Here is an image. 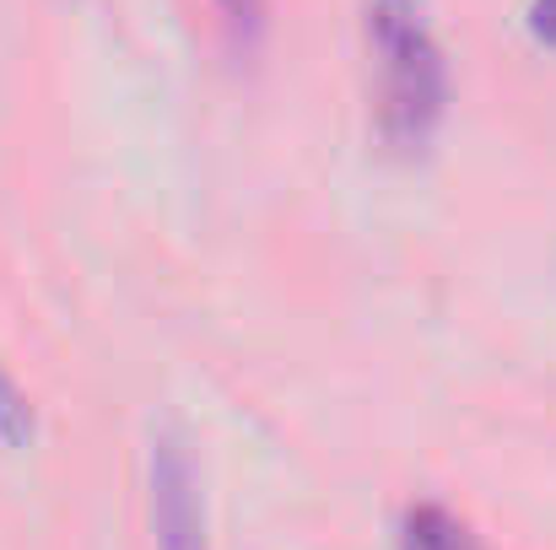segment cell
Returning a JSON list of instances; mask_svg holds the SVG:
<instances>
[{"label":"cell","instance_id":"1","mask_svg":"<svg viewBox=\"0 0 556 550\" xmlns=\"http://www.w3.org/2000/svg\"><path fill=\"white\" fill-rule=\"evenodd\" d=\"M363 38L372 60L378 136L400 157H421L448 114V60L416 0H368Z\"/></svg>","mask_w":556,"mask_h":550},{"label":"cell","instance_id":"2","mask_svg":"<svg viewBox=\"0 0 556 550\" xmlns=\"http://www.w3.org/2000/svg\"><path fill=\"white\" fill-rule=\"evenodd\" d=\"M152 535H157V550H211L200 475L174 432L152 443Z\"/></svg>","mask_w":556,"mask_h":550},{"label":"cell","instance_id":"3","mask_svg":"<svg viewBox=\"0 0 556 550\" xmlns=\"http://www.w3.org/2000/svg\"><path fill=\"white\" fill-rule=\"evenodd\" d=\"M400 550H481L476 535L438 502H416L400 524Z\"/></svg>","mask_w":556,"mask_h":550},{"label":"cell","instance_id":"4","mask_svg":"<svg viewBox=\"0 0 556 550\" xmlns=\"http://www.w3.org/2000/svg\"><path fill=\"white\" fill-rule=\"evenodd\" d=\"M211 11H216V27H222L232 54H243V60L260 54L265 27H270V5L265 0H211Z\"/></svg>","mask_w":556,"mask_h":550},{"label":"cell","instance_id":"5","mask_svg":"<svg viewBox=\"0 0 556 550\" xmlns=\"http://www.w3.org/2000/svg\"><path fill=\"white\" fill-rule=\"evenodd\" d=\"M0 443L5 448H27L33 443V405L16 388V378L0 367Z\"/></svg>","mask_w":556,"mask_h":550},{"label":"cell","instance_id":"6","mask_svg":"<svg viewBox=\"0 0 556 550\" xmlns=\"http://www.w3.org/2000/svg\"><path fill=\"white\" fill-rule=\"evenodd\" d=\"M530 33L546 49H556V0H530Z\"/></svg>","mask_w":556,"mask_h":550}]
</instances>
